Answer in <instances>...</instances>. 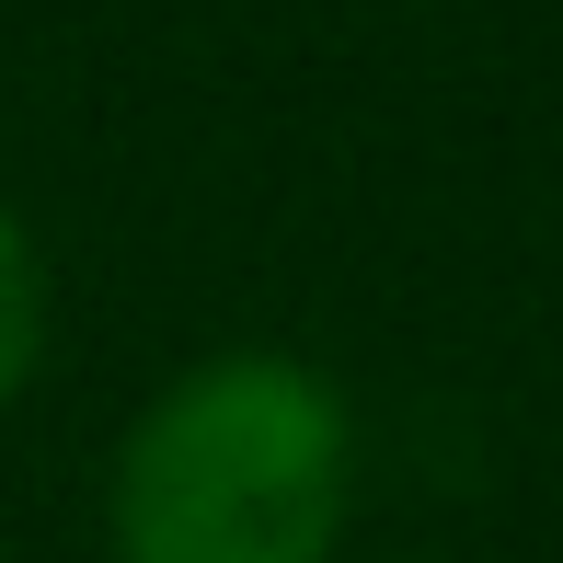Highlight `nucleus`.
Returning a JSON list of instances; mask_svg holds the SVG:
<instances>
[{
	"label": "nucleus",
	"mask_w": 563,
	"mask_h": 563,
	"mask_svg": "<svg viewBox=\"0 0 563 563\" xmlns=\"http://www.w3.org/2000/svg\"><path fill=\"white\" fill-rule=\"evenodd\" d=\"M356 506V415L311 356L230 345L126 415L104 472L115 563H334Z\"/></svg>",
	"instance_id": "obj_1"
},
{
	"label": "nucleus",
	"mask_w": 563,
	"mask_h": 563,
	"mask_svg": "<svg viewBox=\"0 0 563 563\" xmlns=\"http://www.w3.org/2000/svg\"><path fill=\"white\" fill-rule=\"evenodd\" d=\"M35 356H46V265L23 242V219L0 208V402H23Z\"/></svg>",
	"instance_id": "obj_2"
}]
</instances>
